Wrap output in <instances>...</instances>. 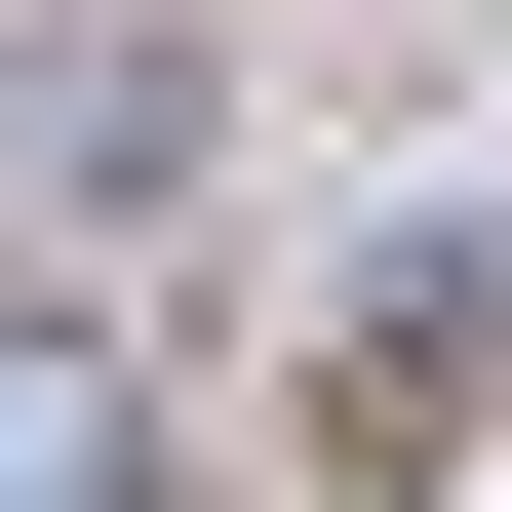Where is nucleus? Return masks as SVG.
Here are the masks:
<instances>
[{
  "label": "nucleus",
  "mask_w": 512,
  "mask_h": 512,
  "mask_svg": "<svg viewBox=\"0 0 512 512\" xmlns=\"http://www.w3.org/2000/svg\"><path fill=\"white\" fill-rule=\"evenodd\" d=\"M0 512H119V355L79 316H0Z\"/></svg>",
  "instance_id": "f257e3e1"
}]
</instances>
